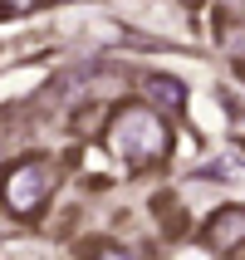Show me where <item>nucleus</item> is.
Listing matches in <instances>:
<instances>
[{
	"instance_id": "nucleus-6",
	"label": "nucleus",
	"mask_w": 245,
	"mask_h": 260,
	"mask_svg": "<svg viewBox=\"0 0 245 260\" xmlns=\"http://www.w3.org/2000/svg\"><path fill=\"white\" fill-rule=\"evenodd\" d=\"M93 260H137V255H132V250H123V246H103Z\"/></svg>"
},
{
	"instance_id": "nucleus-5",
	"label": "nucleus",
	"mask_w": 245,
	"mask_h": 260,
	"mask_svg": "<svg viewBox=\"0 0 245 260\" xmlns=\"http://www.w3.org/2000/svg\"><path fill=\"white\" fill-rule=\"evenodd\" d=\"M44 0H0V10H5V20H15V15H29V10H40Z\"/></svg>"
},
{
	"instance_id": "nucleus-7",
	"label": "nucleus",
	"mask_w": 245,
	"mask_h": 260,
	"mask_svg": "<svg viewBox=\"0 0 245 260\" xmlns=\"http://www.w3.org/2000/svg\"><path fill=\"white\" fill-rule=\"evenodd\" d=\"M0 20H5V10H0Z\"/></svg>"
},
{
	"instance_id": "nucleus-2",
	"label": "nucleus",
	"mask_w": 245,
	"mask_h": 260,
	"mask_svg": "<svg viewBox=\"0 0 245 260\" xmlns=\"http://www.w3.org/2000/svg\"><path fill=\"white\" fill-rule=\"evenodd\" d=\"M49 197H54V167L44 157L15 162L10 172H5V182H0V206L10 216H20V221H34L49 206Z\"/></svg>"
},
{
	"instance_id": "nucleus-1",
	"label": "nucleus",
	"mask_w": 245,
	"mask_h": 260,
	"mask_svg": "<svg viewBox=\"0 0 245 260\" xmlns=\"http://www.w3.org/2000/svg\"><path fill=\"white\" fill-rule=\"evenodd\" d=\"M108 147H113L123 162H132V167H157V162L167 157V147H172V133H167L157 108L128 103V108H118V118L108 123Z\"/></svg>"
},
{
	"instance_id": "nucleus-4",
	"label": "nucleus",
	"mask_w": 245,
	"mask_h": 260,
	"mask_svg": "<svg viewBox=\"0 0 245 260\" xmlns=\"http://www.w3.org/2000/svg\"><path fill=\"white\" fill-rule=\"evenodd\" d=\"M143 99L152 103V108H182V103H187V88H182V79H172V74H147L143 79Z\"/></svg>"
},
{
	"instance_id": "nucleus-3",
	"label": "nucleus",
	"mask_w": 245,
	"mask_h": 260,
	"mask_svg": "<svg viewBox=\"0 0 245 260\" xmlns=\"http://www.w3.org/2000/svg\"><path fill=\"white\" fill-rule=\"evenodd\" d=\"M206 241L216 250H235L245 241V206H221L216 216L206 221Z\"/></svg>"
}]
</instances>
